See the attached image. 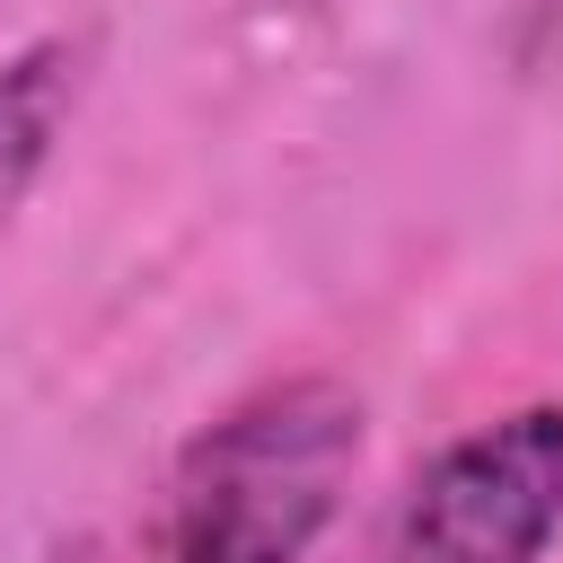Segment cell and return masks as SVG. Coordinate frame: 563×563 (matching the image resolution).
<instances>
[{
  "instance_id": "obj_1",
  "label": "cell",
  "mask_w": 563,
  "mask_h": 563,
  "mask_svg": "<svg viewBox=\"0 0 563 563\" xmlns=\"http://www.w3.org/2000/svg\"><path fill=\"white\" fill-rule=\"evenodd\" d=\"M369 449V405L334 369H290L229 396L158 475L150 554L158 563H308L352 501Z\"/></svg>"
},
{
  "instance_id": "obj_2",
  "label": "cell",
  "mask_w": 563,
  "mask_h": 563,
  "mask_svg": "<svg viewBox=\"0 0 563 563\" xmlns=\"http://www.w3.org/2000/svg\"><path fill=\"white\" fill-rule=\"evenodd\" d=\"M554 537H563V396H528L466 422L422 466H405L352 563H545Z\"/></svg>"
},
{
  "instance_id": "obj_3",
  "label": "cell",
  "mask_w": 563,
  "mask_h": 563,
  "mask_svg": "<svg viewBox=\"0 0 563 563\" xmlns=\"http://www.w3.org/2000/svg\"><path fill=\"white\" fill-rule=\"evenodd\" d=\"M79 88H88V35H26L18 53H0V238L44 185L53 150L70 141Z\"/></svg>"
},
{
  "instance_id": "obj_4",
  "label": "cell",
  "mask_w": 563,
  "mask_h": 563,
  "mask_svg": "<svg viewBox=\"0 0 563 563\" xmlns=\"http://www.w3.org/2000/svg\"><path fill=\"white\" fill-rule=\"evenodd\" d=\"M299 9H317V0H299Z\"/></svg>"
}]
</instances>
